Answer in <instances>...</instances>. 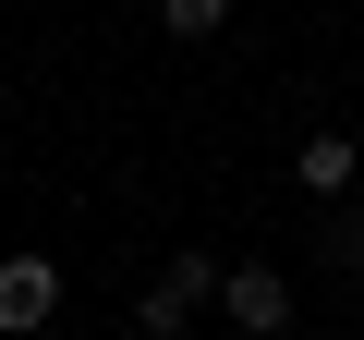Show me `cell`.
<instances>
[{
    "label": "cell",
    "instance_id": "cell-1",
    "mask_svg": "<svg viewBox=\"0 0 364 340\" xmlns=\"http://www.w3.org/2000/svg\"><path fill=\"white\" fill-rule=\"evenodd\" d=\"M207 304H219V255H207V243H170V267L146 280V304H134V328H146V340H182V328H195Z\"/></svg>",
    "mask_w": 364,
    "mask_h": 340
},
{
    "label": "cell",
    "instance_id": "cell-2",
    "mask_svg": "<svg viewBox=\"0 0 364 340\" xmlns=\"http://www.w3.org/2000/svg\"><path fill=\"white\" fill-rule=\"evenodd\" d=\"M61 316V267L49 255H0V340H37Z\"/></svg>",
    "mask_w": 364,
    "mask_h": 340
},
{
    "label": "cell",
    "instance_id": "cell-3",
    "mask_svg": "<svg viewBox=\"0 0 364 340\" xmlns=\"http://www.w3.org/2000/svg\"><path fill=\"white\" fill-rule=\"evenodd\" d=\"M219 316H231L243 340H279V328H291V280H279V267H219Z\"/></svg>",
    "mask_w": 364,
    "mask_h": 340
},
{
    "label": "cell",
    "instance_id": "cell-4",
    "mask_svg": "<svg viewBox=\"0 0 364 340\" xmlns=\"http://www.w3.org/2000/svg\"><path fill=\"white\" fill-rule=\"evenodd\" d=\"M291 183H304V195H352V183H364V146H352V134H304V146H291Z\"/></svg>",
    "mask_w": 364,
    "mask_h": 340
},
{
    "label": "cell",
    "instance_id": "cell-5",
    "mask_svg": "<svg viewBox=\"0 0 364 340\" xmlns=\"http://www.w3.org/2000/svg\"><path fill=\"white\" fill-rule=\"evenodd\" d=\"M158 25H170V37H219V25H231V0H158Z\"/></svg>",
    "mask_w": 364,
    "mask_h": 340
},
{
    "label": "cell",
    "instance_id": "cell-6",
    "mask_svg": "<svg viewBox=\"0 0 364 340\" xmlns=\"http://www.w3.org/2000/svg\"><path fill=\"white\" fill-rule=\"evenodd\" d=\"M352 292H364V231H352Z\"/></svg>",
    "mask_w": 364,
    "mask_h": 340
},
{
    "label": "cell",
    "instance_id": "cell-7",
    "mask_svg": "<svg viewBox=\"0 0 364 340\" xmlns=\"http://www.w3.org/2000/svg\"><path fill=\"white\" fill-rule=\"evenodd\" d=\"M182 340H207V328H182Z\"/></svg>",
    "mask_w": 364,
    "mask_h": 340
}]
</instances>
